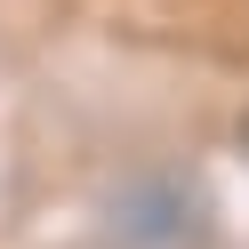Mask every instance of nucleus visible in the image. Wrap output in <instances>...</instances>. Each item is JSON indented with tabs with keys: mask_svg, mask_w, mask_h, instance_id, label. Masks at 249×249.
Returning <instances> with one entry per match:
<instances>
[{
	"mask_svg": "<svg viewBox=\"0 0 249 249\" xmlns=\"http://www.w3.org/2000/svg\"><path fill=\"white\" fill-rule=\"evenodd\" d=\"M241 137H249V129H241Z\"/></svg>",
	"mask_w": 249,
	"mask_h": 249,
	"instance_id": "1",
	"label": "nucleus"
}]
</instances>
